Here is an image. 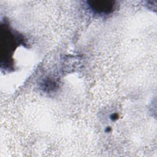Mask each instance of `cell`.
<instances>
[{"mask_svg": "<svg viewBox=\"0 0 157 157\" xmlns=\"http://www.w3.org/2000/svg\"><path fill=\"white\" fill-rule=\"evenodd\" d=\"M87 3L93 12L101 15H107L112 13L115 7V2L113 1H89Z\"/></svg>", "mask_w": 157, "mask_h": 157, "instance_id": "cell-1", "label": "cell"}]
</instances>
